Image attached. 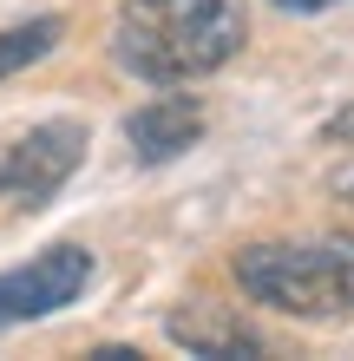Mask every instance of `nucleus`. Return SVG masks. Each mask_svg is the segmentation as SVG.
I'll return each instance as SVG.
<instances>
[{"instance_id": "obj_1", "label": "nucleus", "mask_w": 354, "mask_h": 361, "mask_svg": "<svg viewBox=\"0 0 354 361\" xmlns=\"http://www.w3.org/2000/svg\"><path fill=\"white\" fill-rule=\"evenodd\" d=\"M243 0H125L112 53L144 86H191V79L223 73L243 53Z\"/></svg>"}, {"instance_id": "obj_2", "label": "nucleus", "mask_w": 354, "mask_h": 361, "mask_svg": "<svg viewBox=\"0 0 354 361\" xmlns=\"http://www.w3.org/2000/svg\"><path fill=\"white\" fill-rule=\"evenodd\" d=\"M236 289L249 302L296 315V322H341L354 315V237H302V243H249L236 250Z\"/></svg>"}, {"instance_id": "obj_3", "label": "nucleus", "mask_w": 354, "mask_h": 361, "mask_svg": "<svg viewBox=\"0 0 354 361\" xmlns=\"http://www.w3.org/2000/svg\"><path fill=\"white\" fill-rule=\"evenodd\" d=\"M86 145L92 138H86L79 118H53V125H33L27 138H13L7 152H0V204L39 210L79 164H86Z\"/></svg>"}, {"instance_id": "obj_4", "label": "nucleus", "mask_w": 354, "mask_h": 361, "mask_svg": "<svg viewBox=\"0 0 354 361\" xmlns=\"http://www.w3.org/2000/svg\"><path fill=\"white\" fill-rule=\"evenodd\" d=\"M92 283V250L79 243H53L39 250L33 263H20L0 276V329H20V322H39V315H59L66 302H79Z\"/></svg>"}, {"instance_id": "obj_5", "label": "nucleus", "mask_w": 354, "mask_h": 361, "mask_svg": "<svg viewBox=\"0 0 354 361\" xmlns=\"http://www.w3.org/2000/svg\"><path fill=\"white\" fill-rule=\"evenodd\" d=\"M203 132V112H197V99L191 92H158V99H144L132 118H125V138H132V158L138 164H171L184 158L197 145Z\"/></svg>"}, {"instance_id": "obj_6", "label": "nucleus", "mask_w": 354, "mask_h": 361, "mask_svg": "<svg viewBox=\"0 0 354 361\" xmlns=\"http://www.w3.org/2000/svg\"><path fill=\"white\" fill-rule=\"evenodd\" d=\"M171 342L191 348V355H210V361H230V355L256 361V355H269L243 322H230V315H197V309L191 315H171Z\"/></svg>"}, {"instance_id": "obj_7", "label": "nucleus", "mask_w": 354, "mask_h": 361, "mask_svg": "<svg viewBox=\"0 0 354 361\" xmlns=\"http://www.w3.org/2000/svg\"><path fill=\"white\" fill-rule=\"evenodd\" d=\"M59 33H66V20H59V13H39V20H27V27H7V33H0V79L39 66V59L59 47Z\"/></svg>"}, {"instance_id": "obj_8", "label": "nucleus", "mask_w": 354, "mask_h": 361, "mask_svg": "<svg viewBox=\"0 0 354 361\" xmlns=\"http://www.w3.org/2000/svg\"><path fill=\"white\" fill-rule=\"evenodd\" d=\"M282 13H328V7H341V0H276Z\"/></svg>"}, {"instance_id": "obj_9", "label": "nucleus", "mask_w": 354, "mask_h": 361, "mask_svg": "<svg viewBox=\"0 0 354 361\" xmlns=\"http://www.w3.org/2000/svg\"><path fill=\"white\" fill-rule=\"evenodd\" d=\"M341 138H354V112H341V118H328V145H341Z\"/></svg>"}]
</instances>
